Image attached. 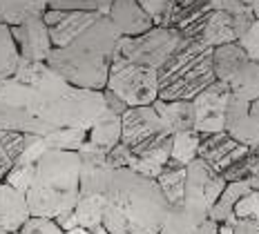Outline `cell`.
<instances>
[{
    "instance_id": "obj_1",
    "label": "cell",
    "mask_w": 259,
    "mask_h": 234,
    "mask_svg": "<svg viewBox=\"0 0 259 234\" xmlns=\"http://www.w3.org/2000/svg\"><path fill=\"white\" fill-rule=\"evenodd\" d=\"M103 197V227L110 234H159L170 212L159 183L127 167L112 172Z\"/></svg>"
},
{
    "instance_id": "obj_2",
    "label": "cell",
    "mask_w": 259,
    "mask_h": 234,
    "mask_svg": "<svg viewBox=\"0 0 259 234\" xmlns=\"http://www.w3.org/2000/svg\"><path fill=\"white\" fill-rule=\"evenodd\" d=\"M80 199V156L78 152L47 150L36 163V174L27 190L31 216L58 219L72 212Z\"/></svg>"
},
{
    "instance_id": "obj_3",
    "label": "cell",
    "mask_w": 259,
    "mask_h": 234,
    "mask_svg": "<svg viewBox=\"0 0 259 234\" xmlns=\"http://www.w3.org/2000/svg\"><path fill=\"white\" fill-rule=\"evenodd\" d=\"M214 50L192 38H183L175 54L159 69L161 101H194L203 89L217 80Z\"/></svg>"
},
{
    "instance_id": "obj_4",
    "label": "cell",
    "mask_w": 259,
    "mask_h": 234,
    "mask_svg": "<svg viewBox=\"0 0 259 234\" xmlns=\"http://www.w3.org/2000/svg\"><path fill=\"white\" fill-rule=\"evenodd\" d=\"M47 65L56 74H61L72 87L83 89H101L103 91L110 80L112 61L105 56H99L94 52L80 50V47H54Z\"/></svg>"
},
{
    "instance_id": "obj_5",
    "label": "cell",
    "mask_w": 259,
    "mask_h": 234,
    "mask_svg": "<svg viewBox=\"0 0 259 234\" xmlns=\"http://www.w3.org/2000/svg\"><path fill=\"white\" fill-rule=\"evenodd\" d=\"M181 40H183L181 31L172 29V27L154 25L152 29L141 36H132V38L123 36L112 61H127V63L145 65V67L152 69H161L165 61L175 54Z\"/></svg>"
},
{
    "instance_id": "obj_6",
    "label": "cell",
    "mask_w": 259,
    "mask_h": 234,
    "mask_svg": "<svg viewBox=\"0 0 259 234\" xmlns=\"http://www.w3.org/2000/svg\"><path fill=\"white\" fill-rule=\"evenodd\" d=\"M105 89L116 94L127 107L154 105L159 101V69L127 61H112Z\"/></svg>"
},
{
    "instance_id": "obj_7",
    "label": "cell",
    "mask_w": 259,
    "mask_h": 234,
    "mask_svg": "<svg viewBox=\"0 0 259 234\" xmlns=\"http://www.w3.org/2000/svg\"><path fill=\"white\" fill-rule=\"evenodd\" d=\"M36 89L16 78L0 80V129L38 136L34 116Z\"/></svg>"
},
{
    "instance_id": "obj_8",
    "label": "cell",
    "mask_w": 259,
    "mask_h": 234,
    "mask_svg": "<svg viewBox=\"0 0 259 234\" xmlns=\"http://www.w3.org/2000/svg\"><path fill=\"white\" fill-rule=\"evenodd\" d=\"M186 170H188V178H186V199H183V205L201 216H210V210L219 201L228 181L224 178V174L214 172L201 159L192 161Z\"/></svg>"
},
{
    "instance_id": "obj_9",
    "label": "cell",
    "mask_w": 259,
    "mask_h": 234,
    "mask_svg": "<svg viewBox=\"0 0 259 234\" xmlns=\"http://www.w3.org/2000/svg\"><path fill=\"white\" fill-rule=\"evenodd\" d=\"M107 114V101H105V89H83V87H72L65 96L63 103V116H65V127L74 129H85L90 132L96 123H101Z\"/></svg>"
},
{
    "instance_id": "obj_10",
    "label": "cell",
    "mask_w": 259,
    "mask_h": 234,
    "mask_svg": "<svg viewBox=\"0 0 259 234\" xmlns=\"http://www.w3.org/2000/svg\"><path fill=\"white\" fill-rule=\"evenodd\" d=\"M192 103H194V114H197L194 129L199 134L226 132V110H228V103H230L228 85L221 83V80H214Z\"/></svg>"
},
{
    "instance_id": "obj_11",
    "label": "cell",
    "mask_w": 259,
    "mask_h": 234,
    "mask_svg": "<svg viewBox=\"0 0 259 234\" xmlns=\"http://www.w3.org/2000/svg\"><path fill=\"white\" fill-rule=\"evenodd\" d=\"M123 121V138L121 143L127 148H137L148 141H154L159 136L170 134L161 121L159 112L154 105H143V107H127V112L121 116Z\"/></svg>"
},
{
    "instance_id": "obj_12",
    "label": "cell",
    "mask_w": 259,
    "mask_h": 234,
    "mask_svg": "<svg viewBox=\"0 0 259 234\" xmlns=\"http://www.w3.org/2000/svg\"><path fill=\"white\" fill-rule=\"evenodd\" d=\"M110 152L96 148L90 141L78 150L80 156V197H92V194H105L107 183L112 178L114 167L107 159Z\"/></svg>"
},
{
    "instance_id": "obj_13",
    "label": "cell",
    "mask_w": 259,
    "mask_h": 234,
    "mask_svg": "<svg viewBox=\"0 0 259 234\" xmlns=\"http://www.w3.org/2000/svg\"><path fill=\"white\" fill-rule=\"evenodd\" d=\"M250 152V148L241 145L235 141L228 132H217V134H201V145H199V159L206 161L214 172L224 174L226 170L241 161Z\"/></svg>"
},
{
    "instance_id": "obj_14",
    "label": "cell",
    "mask_w": 259,
    "mask_h": 234,
    "mask_svg": "<svg viewBox=\"0 0 259 234\" xmlns=\"http://www.w3.org/2000/svg\"><path fill=\"white\" fill-rule=\"evenodd\" d=\"M12 34L16 38V45L20 50V58L27 61H45L50 58L54 50V42L50 36V27H47L45 18H31L23 25L12 27Z\"/></svg>"
},
{
    "instance_id": "obj_15",
    "label": "cell",
    "mask_w": 259,
    "mask_h": 234,
    "mask_svg": "<svg viewBox=\"0 0 259 234\" xmlns=\"http://www.w3.org/2000/svg\"><path fill=\"white\" fill-rule=\"evenodd\" d=\"M96 16H99V12H58V9H47L42 18L50 27L54 47H69L94 23Z\"/></svg>"
},
{
    "instance_id": "obj_16",
    "label": "cell",
    "mask_w": 259,
    "mask_h": 234,
    "mask_svg": "<svg viewBox=\"0 0 259 234\" xmlns=\"http://www.w3.org/2000/svg\"><path fill=\"white\" fill-rule=\"evenodd\" d=\"M210 12H212L210 0H170L168 9L156 25L172 27V29L181 31L183 38H192L197 27Z\"/></svg>"
},
{
    "instance_id": "obj_17",
    "label": "cell",
    "mask_w": 259,
    "mask_h": 234,
    "mask_svg": "<svg viewBox=\"0 0 259 234\" xmlns=\"http://www.w3.org/2000/svg\"><path fill=\"white\" fill-rule=\"evenodd\" d=\"M121 38H123V34L116 29V25L112 23L110 16L99 14L94 23H92L88 29L72 42V45L80 47V50L94 52V54H99V56H105V58L112 61L114 54H116L118 42H121Z\"/></svg>"
},
{
    "instance_id": "obj_18",
    "label": "cell",
    "mask_w": 259,
    "mask_h": 234,
    "mask_svg": "<svg viewBox=\"0 0 259 234\" xmlns=\"http://www.w3.org/2000/svg\"><path fill=\"white\" fill-rule=\"evenodd\" d=\"M239 38L241 34H239V25H237V16L228 12H217V9H212L192 34V40L203 42V45L212 47V50L221 45H228V42H239Z\"/></svg>"
},
{
    "instance_id": "obj_19",
    "label": "cell",
    "mask_w": 259,
    "mask_h": 234,
    "mask_svg": "<svg viewBox=\"0 0 259 234\" xmlns=\"http://www.w3.org/2000/svg\"><path fill=\"white\" fill-rule=\"evenodd\" d=\"M226 132L250 150L259 145V123L250 112V103L235 99L233 94H230L228 110H226Z\"/></svg>"
},
{
    "instance_id": "obj_20",
    "label": "cell",
    "mask_w": 259,
    "mask_h": 234,
    "mask_svg": "<svg viewBox=\"0 0 259 234\" xmlns=\"http://www.w3.org/2000/svg\"><path fill=\"white\" fill-rule=\"evenodd\" d=\"M29 219L31 210L27 194L3 181L0 183V232H20Z\"/></svg>"
},
{
    "instance_id": "obj_21",
    "label": "cell",
    "mask_w": 259,
    "mask_h": 234,
    "mask_svg": "<svg viewBox=\"0 0 259 234\" xmlns=\"http://www.w3.org/2000/svg\"><path fill=\"white\" fill-rule=\"evenodd\" d=\"M112 23L123 36H141L154 27V20L145 9L139 5V0H116L110 12Z\"/></svg>"
},
{
    "instance_id": "obj_22",
    "label": "cell",
    "mask_w": 259,
    "mask_h": 234,
    "mask_svg": "<svg viewBox=\"0 0 259 234\" xmlns=\"http://www.w3.org/2000/svg\"><path fill=\"white\" fill-rule=\"evenodd\" d=\"M259 188V178H241V181H228L226 190L221 192L219 201L212 205L210 210V219L217 221V223H224V221H230L235 219V208L241 199H246L250 192H255Z\"/></svg>"
},
{
    "instance_id": "obj_23",
    "label": "cell",
    "mask_w": 259,
    "mask_h": 234,
    "mask_svg": "<svg viewBox=\"0 0 259 234\" xmlns=\"http://www.w3.org/2000/svg\"><path fill=\"white\" fill-rule=\"evenodd\" d=\"M154 110L159 112L161 121H163L165 129L175 136L177 132H186V129H194L197 123V114H194V103L192 101H156Z\"/></svg>"
},
{
    "instance_id": "obj_24",
    "label": "cell",
    "mask_w": 259,
    "mask_h": 234,
    "mask_svg": "<svg viewBox=\"0 0 259 234\" xmlns=\"http://www.w3.org/2000/svg\"><path fill=\"white\" fill-rule=\"evenodd\" d=\"M186 178H188V170L186 165L177 161H168L161 172V176L156 178L161 192H163L165 201H168L170 208H181L183 199H186Z\"/></svg>"
},
{
    "instance_id": "obj_25",
    "label": "cell",
    "mask_w": 259,
    "mask_h": 234,
    "mask_svg": "<svg viewBox=\"0 0 259 234\" xmlns=\"http://www.w3.org/2000/svg\"><path fill=\"white\" fill-rule=\"evenodd\" d=\"M50 0H0V23L16 27L31 18L45 16Z\"/></svg>"
},
{
    "instance_id": "obj_26",
    "label": "cell",
    "mask_w": 259,
    "mask_h": 234,
    "mask_svg": "<svg viewBox=\"0 0 259 234\" xmlns=\"http://www.w3.org/2000/svg\"><path fill=\"white\" fill-rule=\"evenodd\" d=\"M212 61H214V76H217V80L228 83L250 58H248V54L244 52V47L239 42H228V45L214 47Z\"/></svg>"
},
{
    "instance_id": "obj_27",
    "label": "cell",
    "mask_w": 259,
    "mask_h": 234,
    "mask_svg": "<svg viewBox=\"0 0 259 234\" xmlns=\"http://www.w3.org/2000/svg\"><path fill=\"white\" fill-rule=\"evenodd\" d=\"M226 85L230 87V94L235 99H241L246 103L259 101V63L248 61Z\"/></svg>"
},
{
    "instance_id": "obj_28",
    "label": "cell",
    "mask_w": 259,
    "mask_h": 234,
    "mask_svg": "<svg viewBox=\"0 0 259 234\" xmlns=\"http://www.w3.org/2000/svg\"><path fill=\"white\" fill-rule=\"evenodd\" d=\"M27 145V134L0 129V181L7 178V174L14 170V165L20 161Z\"/></svg>"
},
{
    "instance_id": "obj_29",
    "label": "cell",
    "mask_w": 259,
    "mask_h": 234,
    "mask_svg": "<svg viewBox=\"0 0 259 234\" xmlns=\"http://www.w3.org/2000/svg\"><path fill=\"white\" fill-rule=\"evenodd\" d=\"M123 138V121L118 114H107L101 123H96L94 127L90 129L88 134V141L96 148L110 152L114 150Z\"/></svg>"
},
{
    "instance_id": "obj_30",
    "label": "cell",
    "mask_w": 259,
    "mask_h": 234,
    "mask_svg": "<svg viewBox=\"0 0 259 234\" xmlns=\"http://www.w3.org/2000/svg\"><path fill=\"white\" fill-rule=\"evenodd\" d=\"M105 216V197L103 194H92V197H80L76 208H74V221L76 227L83 230H96L103 225Z\"/></svg>"
},
{
    "instance_id": "obj_31",
    "label": "cell",
    "mask_w": 259,
    "mask_h": 234,
    "mask_svg": "<svg viewBox=\"0 0 259 234\" xmlns=\"http://www.w3.org/2000/svg\"><path fill=\"white\" fill-rule=\"evenodd\" d=\"M20 63V50L16 45L12 27L0 23V80L14 78Z\"/></svg>"
},
{
    "instance_id": "obj_32",
    "label": "cell",
    "mask_w": 259,
    "mask_h": 234,
    "mask_svg": "<svg viewBox=\"0 0 259 234\" xmlns=\"http://www.w3.org/2000/svg\"><path fill=\"white\" fill-rule=\"evenodd\" d=\"M199 145H201V134H199L197 129L177 132L172 136V156L170 159L188 167L192 161L199 159Z\"/></svg>"
},
{
    "instance_id": "obj_33",
    "label": "cell",
    "mask_w": 259,
    "mask_h": 234,
    "mask_svg": "<svg viewBox=\"0 0 259 234\" xmlns=\"http://www.w3.org/2000/svg\"><path fill=\"white\" fill-rule=\"evenodd\" d=\"M88 134L85 129H74V127H61L56 132L42 136L50 150H65V152H78L88 143Z\"/></svg>"
},
{
    "instance_id": "obj_34",
    "label": "cell",
    "mask_w": 259,
    "mask_h": 234,
    "mask_svg": "<svg viewBox=\"0 0 259 234\" xmlns=\"http://www.w3.org/2000/svg\"><path fill=\"white\" fill-rule=\"evenodd\" d=\"M52 72V67L47 65L45 61H27V58H20L18 63V69H16L14 78L20 80L23 85H29V87H38L45 76Z\"/></svg>"
},
{
    "instance_id": "obj_35",
    "label": "cell",
    "mask_w": 259,
    "mask_h": 234,
    "mask_svg": "<svg viewBox=\"0 0 259 234\" xmlns=\"http://www.w3.org/2000/svg\"><path fill=\"white\" fill-rule=\"evenodd\" d=\"M259 178V145L252 148L241 161H237L230 170L224 172L226 181H241V178Z\"/></svg>"
},
{
    "instance_id": "obj_36",
    "label": "cell",
    "mask_w": 259,
    "mask_h": 234,
    "mask_svg": "<svg viewBox=\"0 0 259 234\" xmlns=\"http://www.w3.org/2000/svg\"><path fill=\"white\" fill-rule=\"evenodd\" d=\"M34 174H36V165L16 163L14 170L7 174V178H5V183H9L12 188H16V190H20V192L27 194V190H29L31 181H34Z\"/></svg>"
},
{
    "instance_id": "obj_37",
    "label": "cell",
    "mask_w": 259,
    "mask_h": 234,
    "mask_svg": "<svg viewBox=\"0 0 259 234\" xmlns=\"http://www.w3.org/2000/svg\"><path fill=\"white\" fill-rule=\"evenodd\" d=\"M16 234H65V230L54 219H42V216H31L25 223V227Z\"/></svg>"
},
{
    "instance_id": "obj_38",
    "label": "cell",
    "mask_w": 259,
    "mask_h": 234,
    "mask_svg": "<svg viewBox=\"0 0 259 234\" xmlns=\"http://www.w3.org/2000/svg\"><path fill=\"white\" fill-rule=\"evenodd\" d=\"M50 9H58V12H99V0H50Z\"/></svg>"
},
{
    "instance_id": "obj_39",
    "label": "cell",
    "mask_w": 259,
    "mask_h": 234,
    "mask_svg": "<svg viewBox=\"0 0 259 234\" xmlns=\"http://www.w3.org/2000/svg\"><path fill=\"white\" fill-rule=\"evenodd\" d=\"M235 216L237 219H255V221H259V188L237 203Z\"/></svg>"
},
{
    "instance_id": "obj_40",
    "label": "cell",
    "mask_w": 259,
    "mask_h": 234,
    "mask_svg": "<svg viewBox=\"0 0 259 234\" xmlns=\"http://www.w3.org/2000/svg\"><path fill=\"white\" fill-rule=\"evenodd\" d=\"M239 45L244 47V52L248 54L250 61L259 63V20H255V23L250 25V29L239 38Z\"/></svg>"
},
{
    "instance_id": "obj_41",
    "label": "cell",
    "mask_w": 259,
    "mask_h": 234,
    "mask_svg": "<svg viewBox=\"0 0 259 234\" xmlns=\"http://www.w3.org/2000/svg\"><path fill=\"white\" fill-rule=\"evenodd\" d=\"M139 5H141L145 12L152 16V20H154V25H156L161 20V16H163V12L168 9L170 0H139Z\"/></svg>"
},
{
    "instance_id": "obj_42",
    "label": "cell",
    "mask_w": 259,
    "mask_h": 234,
    "mask_svg": "<svg viewBox=\"0 0 259 234\" xmlns=\"http://www.w3.org/2000/svg\"><path fill=\"white\" fill-rule=\"evenodd\" d=\"M105 101H107V110H110L112 114H118V116H123V114L127 112V105L121 99H118L116 94H112L110 89H105Z\"/></svg>"
},
{
    "instance_id": "obj_43",
    "label": "cell",
    "mask_w": 259,
    "mask_h": 234,
    "mask_svg": "<svg viewBox=\"0 0 259 234\" xmlns=\"http://www.w3.org/2000/svg\"><path fill=\"white\" fill-rule=\"evenodd\" d=\"M235 234H259V221L255 219H237Z\"/></svg>"
},
{
    "instance_id": "obj_44",
    "label": "cell",
    "mask_w": 259,
    "mask_h": 234,
    "mask_svg": "<svg viewBox=\"0 0 259 234\" xmlns=\"http://www.w3.org/2000/svg\"><path fill=\"white\" fill-rule=\"evenodd\" d=\"M114 3H116V0H99V14L110 16L112 7H114Z\"/></svg>"
},
{
    "instance_id": "obj_45",
    "label": "cell",
    "mask_w": 259,
    "mask_h": 234,
    "mask_svg": "<svg viewBox=\"0 0 259 234\" xmlns=\"http://www.w3.org/2000/svg\"><path fill=\"white\" fill-rule=\"evenodd\" d=\"M250 112H252V116H255V121L259 123V101L250 103Z\"/></svg>"
},
{
    "instance_id": "obj_46",
    "label": "cell",
    "mask_w": 259,
    "mask_h": 234,
    "mask_svg": "<svg viewBox=\"0 0 259 234\" xmlns=\"http://www.w3.org/2000/svg\"><path fill=\"white\" fill-rule=\"evenodd\" d=\"M65 234H96V232H92V230H83V227H76V230H69V232H65Z\"/></svg>"
},
{
    "instance_id": "obj_47",
    "label": "cell",
    "mask_w": 259,
    "mask_h": 234,
    "mask_svg": "<svg viewBox=\"0 0 259 234\" xmlns=\"http://www.w3.org/2000/svg\"><path fill=\"white\" fill-rule=\"evenodd\" d=\"M252 12H255L257 20H259V0H255V5H252Z\"/></svg>"
},
{
    "instance_id": "obj_48",
    "label": "cell",
    "mask_w": 259,
    "mask_h": 234,
    "mask_svg": "<svg viewBox=\"0 0 259 234\" xmlns=\"http://www.w3.org/2000/svg\"><path fill=\"white\" fill-rule=\"evenodd\" d=\"M0 234H9V232H0Z\"/></svg>"
}]
</instances>
